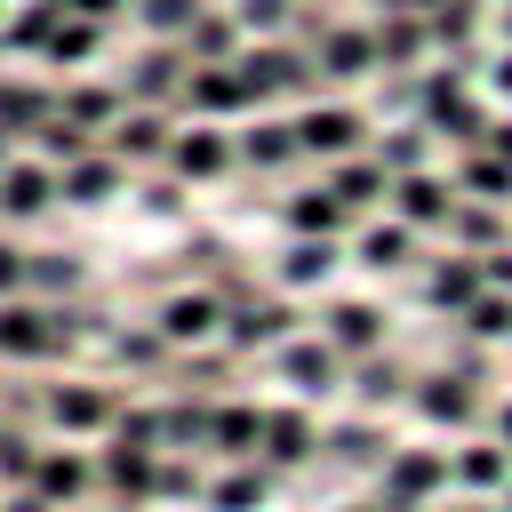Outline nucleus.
<instances>
[{
	"label": "nucleus",
	"mask_w": 512,
	"mask_h": 512,
	"mask_svg": "<svg viewBox=\"0 0 512 512\" xmlns=\"http://www.w3.org/2000/svg\"><path fill=\"white\" fill-rule=\"evenodd\" d=\"M232 160H240V144H232V128H216V120H192V128L168 136V168H176L184 184H216Z\"/></svg>",
	"instance_id": "4"
},
{
	"label": "nucleus",
	"mask_w": 512,
	"mask_h": 512,
	"mask_svg": "<svg viewBox=\"0 0 512 512\" xmlns=\"http://www.w3.org/2000/svg\"><path fill=\"white\" fill-rule=\"evenodd\" d=\"M184 72H192V56H184V40H144V48L128 56V72H120V88H128V104H176V88H184Z\"/></svg>",
	"instance_id": "2"
},
{
	"label": "nucleus",
	"mask_w": 512,
	"mask_h": 512,
	"mask_svg": "<svg viewBox=\"0 0 512 512\" xmlns=\"http://www.w3.org/2000/svg\"><path fill=\"white\" fill-rule=\"evenodd\" d=\"M456 480H464V488H496V480H512V456L488 448V440H472V448L456 456Z\"/></svg>",
	"instance_id": "30"
},
{
	"label": "nucleus",
	"mask_w": 512,
	"mask_h": 512,
	"mask_svg": "<svg viewBox=\"0 0 512 512\" xmlns=\"http://www.w3.org/2000/svg\"><path fill=\"white\" fill-rule=\"evenodd\" d=\"M408 232H416V224H368V232H360V264H368V272L408 264Z\"/></svg>",
	"instance_id": "29"
},
{
	"label": "nucleus",
	"mask_w": 512,
	"mask_h": 512,
	"mask_svg": "<svg viewBox=\"0 0 512 512\" xmlns=\"http://www.w3.org/2000/svg\"><path fill=\"white\" fill-rule=\"evenodd\" d=\"M280 376H288L296 392H328V384H336V344H304V336H288V344H280Z\"/></svg>",
	"instance_id": "21"
},
{
	"label": "nucleus",
	"mask_w": 512,
	"mask_h": 512,
	"mask_svg": "<svg viewBox=\"0 0 512 512\" xmlns=\"http://www.w3.org/2000/svg\"><path fill=\"white\" fill-rule=\"evenodd\" d=\"M264 448H272L280 464H296V456L312 448V424H304V416H264Z\"/></svg>",
	"instance_id": "33"
},
{
	"label": "nucleus",
	"mask_w": 512,
	"mask_h": 512,
	"mask_svg": "<svg viewBox=\"0 0 512 512\" xmlns=\"http://www.w3.org/2000/svg\"><path fill=\"white\" fill-rule=\"evenodd\" d=\"M24 280H32V256H24V248H8V240H0V296H16V288H24Z\"/></svg>",
	"instance_id": "41"
},
{
	"label": "nucleus",
	"mask_w": 512,
	"mask_h": 512,
	"mask_svg": "<svg viewBox=\"0 0 512 512\" xmlns=\"http://www.w3.org/2000/svg\"><path fill=\"white\" fill-rule=\"evenodd\" d=\"M120 176H128V160H112V152L96 144V152H80V160L56 168V200H72V208H104V200L120 192Z\"/></svg>",
	"instance_id": "8"
},
{
	"label": "nucleus",
	"mask_w": 512,
	"mask_h": 512,
	"mask_svg": "<svg viewBox=\"0 0 512 512\" xmlns=\"http://www.w3.org/2000/svg\"><path fill=\"white\" fill-rule=\"evenodd\" d=\"M232 144H240L248 168H288V160H304V152H296V120H248Z\"/></svg>",
	"instance_id": "18"
},
{
	"label": "nucleus",
	"mask_w": 512,
	"mask_h": 512,
	"mask_svg": "<svg viewBox=\"0 0 512 512\" xmlns=\"http://www.w3.org/2000/svg\"><path fill=\"white\" fill-rule=\"evenodd\" d=\"M24 144H32V152H40L48 168H64V160H80V152H96L104 136H96V128H80V120H64V112H48V120H40V128H32Z\"/></svg>",
	"instance_id": "20"
},
{
	"label": "nucleus",
	"mask_w": 512,
	"mask_h": 512,
	"mask_svg": "<svg viewBox=\"0 0 512 512\" xmlns=\"http://www.w3.org/2000/svg\"><path fill=\"white\" fill-rule=\"evenodd\" d=\"M216 328H224V296H208V288H184V296L160 304V336H168V344H200V336H216Z\"/></svg>",
	"instance_id": "13"
},
{
	"label": "nucleus",
	"mask_w": 512,
	"mask_h": 512,
	"mask_svg": "<svg viewBox=\"0 0 512 512\" xmlns=\"http://www.w3.org/2000/svg\"><path fill=\"white\" fill-rule=\"evenodd\" d=\"M232 16H240V32H248V40H296L304 0H232Z\"/></svg>",
	"instance_id": "23"
},
{
	"label": "nucleus",
	"mask_w": 512,
	"mask_h": 512,
	"mask_svg": "<svg viewBox=\"0 0 512 512\" xmlns=\"http://www.w3.org/2000/svg\"><path fill=\"white\" fill-rule=\"evenodd\" d=\"M344 224H352V208H344V200H336L328 184H320V192H296V200H288V232H312V240H336Z\"/></svg>",
	"instance_id": "22"
},
{
	"label": "nucleus",
	"mask_w": 512,
	"mask_h": 512,
	"mask_svg": "<svg viewBox=\"0 0 512 512\" xmlns=\"http://www.w3.org/2000/svg\"><path fill=\"white\" fill-rule=\"evenodd\" d=\"M464 328H472V336H512V304H504V296H472V304H464Z\"/></svg>",
	"instance_id": "35"
},
{
	"label": "nucleus",
	"mask_w": 512,
	"mask_h": 512,
	"mask_svg": "<svg viewBox=\"0 0 512 512\" xmlns=\"http://www.w3.org/2000/svg\"><path fill=\"white\" fill-rule=\"evenodd\" d=\"M104 48H112V24H88V16H64V24H56V40L40 48V64H48V72H80V64H96Z\"/></svg>",
	"instance_id": "15"
},
{
	"label": "nucleus",
	"mask_w": 512,
	"mask_h": 512,
	"mask_svg": "<svg viewBox=\"0 0 512 512\" xmlns=\"http://www.w3.org/2000/svg\"><path fill=\"white\" fill-rule=\"evenodd\" d=\"M480 72H488V88H496V96H504V104H512V48H504V56H496V64H480Z\"/></svg>",
	"instance_id": "42"
},
{
	"label": "nucleus",
	"mask_w": 512,
	"mask_h": 512,
	"mask_svg": "<svg viewBox=\"0 0 512 512\" xmlns=\"http://www.w3.org/2000/svg\"><path fill=\"white\" fill-rule=\"evenodd\" d=\"M128 8H136V0H64V16H88V24H112V32H120Z\"/></svg>",
	"instance_id": "39"
},
{
	"label": "nucleus",
	"mask_w": 512,
	"mask_h": 512,
	"mask_svg": "<svg viewBox=\"0 0 512 512\" xmlns=\"http://www.w3.org/2000/svg\"><path fill=\"white\" fill-rule=\"evenodd\" d=\"M288 328H296L288 304H256V296H248V304H224V336H232L240 352H248V344H288Z\"/></svg>",
	"instance_id": "17"
},
{
	"label": "nucleus",
	"mask_w": 512,
	"mask_h": 512,
	"mask_svg": "<svg viewBox=\"0 0 512 512\" xmlns=\"http://www.w3.org/2000/svg\"><path fill=\"white\" fill-rule=\"evenodd\" d=\"M240 48H248V32H240L232 8H200L192 32H184V56H192V64H232Z\"/></svg>",
	"instance_id": "14"
},
{
	"label": "nucleus",
	"mask_w": 512,
	"mask_h": 512,
	"mask_svg": "<svg viewBox=\"0 0 512 512\" xmlns=\"http://www.w3.org/2000/svg\"><path fill=\"white\" fill-rule=\"evenodd\" d=\"M504 440H512V408H504Z\"/></svg>",
	"instance_id": "47"
},
{
	"label": "nucleus",
	"mask_w": 512,
	"mask_h": 512,
	"mask_svg": "<svg viewBox=\"0 0 512 512\" xmlns=\"http://www.w3.org/2000/svg\"><path fill=\"white\" fill-rule=\"evenodd\" d=\"M424 152H432V128H424V120H416V128H392V136L376 144V160H384L392 176H416V168H424Z\"/></svg>",
	"instance_id": "28"
},
{
	"label": "nucleus",
	"mask_w": 512,
	"mask_h": 512,
	"mask_svg": "<svg viewBox=\"0 0 512 512\" xmlns=\"http://www.w3.org/2000/svg\"><path fill=\"white\" fill-rule=\"evenodd\" d=\"M72 280H80V264H72V256H32V288H48V296H64Z\"/></svg>",
	"instance_id": "36"
},
{
	"label": "nucleus",
	"mask_w": 512,
	"mask_h": 512,
	"mask_svg": "<svg viewBox=\"0 0 512 512\" xmlns=\"http://www.w3.org/2000/svg\"><path fill=\"white\" fill-rule=\"evenodd\" d=\"M360 144H368V120H360L352 104L320 96V104L296 112V152H304V160H344V152H360Z\"/></svg>",
	"instance_id": "1"
},
{
	"label": "nucleus",
	"mask_w": 512,
	"mask_h": 512,
	"mask_svg": "<svg viewBox=\"0 0 512 512\" xmlns=\"http://www.w3.org/2000/svg\"><path fill=\"white\" fill-rule=\"evenodd\" d=\"M312 64H320V80H368V72H384L376 64V24H320Z\"/></svg>",
	"instance_id": "5"
},
{
	"label": "nucleus",
	"mask_w": 512,
	"mask_h": 512,
	"mask_svg": "<svg viewBox=\"0 0 512 512\" xmlns=\"http://www.w3.org/2000/svg\"><path fill=\"white\" fill-rule=\"evenodd\" d=\"M48 416H56L64 432H96V424H112L120 408H112L104 384H64V392H48Z\"/></svg>",
	"instance_id": "19"
},
{
	"label": "nucleus",
	"mask_w": 512,
	"mask_h": 512,
	"mask_svg": "<svg viewBox=\"0 0 512 512\" xmlns=\"http://www.w3.org/2000/svg\"><path fill=\"white\" fill-rule=\"evenodd\" d=\"M200 8H208V0H136L128 16H136V32H144V40H184Z\"/></svg>",
	"instance_id": "25"
},
{
	"label": "nucleus",
	"mask_w": 512,
	"mask_h": 512,
	"mask_svg": "<svg viewBox=\"0 0 512 512\" xmlns=\"http://www.w3.org/2000/svg\"><path fill=\"white\" fill-rule=\"evenodd\" d=\"M48 112H56V80L48 72H0V128L32 136Z\"/></svg>",
	"instance_id": "11"
},
{
	"label": "nucleus",
	"mask_w": 512,
	"mask_h": 512,
	"mask_svg": "<svg viewBox=\"0 0 512 512\" xmlns=\"http://www.w3.org/2000/svg\"><path fill=\"white\" fill-rule=\"evenodd\" d=\"M48 208H56V168H48L40 152H32V160L16 152V160L0 168V216H8V224H32V216H48Z\"/></svg>",
	"instance_id": "7"
},
{
	"label": "nucleus",
	"mask_w": 512,
	"mask_h": 512,
	"mask_svg": "<svg viewBox=\"0 0 512 512\" xmlns=\"http://www.w3.org/2000/svg\"><path fill=\"white\" fill-rule=\"evenodd\" d=\"M448 232H456V240H480V248H496V216H480V208H448Z\"/></svg>",
	"instance_id": "37"
},
{
	"label": "nucleus",
	"mask_w": 512,
	"mask_h": 512,
	"mask_svg": "<svg viewBox=\"0 0 512 512\" xmlns=\"http://www.w3.org/2000/svg\"><path fill=\"white\" fill-rule=\"evenodd\" d=\"M376 8H408V16H432L440 0H376Z\"/></svg>",
	"instance_id": "44"
},
{
	"label": "nucleus",
	"mask_w": 512,
	"mask_h": 512,
	"mask_svg": "<svg viewBox=\"0 0 512 512\" xmlns=\"http://www.w3.org/2000/svg\"><path fill=\"white\" fill-rule=\"evenodd\" d=\"M328 272H336V240L296 232V248L280 256V280H288V288H312V280H328Z\"/></svg>",
	"instance_id": "26"
},
{
	"label": "nucleus",
	"mask_w": 512,
	"mask_h": 512,
	"mask_svg": "<svg viewBox=\"0 0 512 512\" xmlns=\"http://www.w3.org/2000/svg\"><path fill=\"white\" fill-rule=\"evenodd\" d=\"M176 104H184L192 120H232V112H256V96H248L240 64H192V72H184V88H176Z\"/></svg>",
	"instance_id": "3"
},
{
	"label": "nucleus",
	"mask_w": 512,
	"mask_h": 512,
	"mask_svg": "<svg viewBox=\"0 0 512 512\" xmlns=\"http://www.w3.org/2000/svg\"><path fill=\"white\" fill-rule=\"evenodd\" d=\"M0 16H8V0H0Z\"/></svg>",
	"instance_id": "48"
},
{
	"label": "nucleus",
	"mask_w": 512,
	"mask_h": 512,
	"mask_svg": "<svg viewBox=\"0 0 512 512\" xmlns=\"http://www.w3.org/2000/svg\"><path fill=\"white\" fill-rule=\"evenodd\" d=\"M416 408H424V416H440V424H448V416L464 424V416H472V392H464V384H448V376H424Z\"/></svg>",
	"instance_id": "32"
},
{
	"label": "nucleus",
	"mask_w": 512,
	"mask_h": 512,
	"mask_svg": "<svg viewBox=\"0 0 512 512\" xmlns=\"http://www.w3.org/2000/svg\"><path fill=\"white\" fill-rule=\"evenodd\" d=\"M488 152H496V160H512V120H488Z\"/></svg>",
	"instance_id": "43"
},
{
	"label": "nucleus",
	"mask_w": 512,
	"mask_h": 512,
	"mask_svg": "<svg viewBox=\"0 0 512 512\" xmlns=\"http://www.w3.org/2000/svg\"><path fill=\"white\" fill-rule=\"evenodd\" d=\"M440 472H448V464H440V456H400V464H392V480H384V488H392V496H400V504H408V496H424V488H432V480H440Z\"/></svg>",
	"instance_id": "34"
},
{
	"label": "nucleus",
	"mask_w": 512,
	"mask_h": 512,
	"mask_svg": "<svg viewBox=\"0 0 512 512\" xmlns=\"http://www.w3.org/2000/svg\"><path fill=\"white\" fill-rule=\"evenodd\" d=\"M504 40H512V0H504Z\"/></svg>",
	"instance_id": "46"
},
{
	"label": "nucleus",
	"mask_w": 512,
	"mask_h": 512,
	"mask_svg": "<svg viewBox=\"0 0 512 512\" xmlns=\"http://www.w3.org/2000/svg\"><path fill=\"white\" fill-rule=\"evenodd\" d=\"M16 144H24V136H16V128H0V168L16 160Z\"/></svg>",
	"instance_id": "45"
},
{
	"label": "nucleus",
	"mask_w": 512,
	"mask_h": 512,
	"mask_svg": "<svg viewBox=\"0 0 512 512\" xmlns=\"http://www.w3.org/2000/svg\"><path fill=\"white\" fill-rule=\"evenodd\" d=\"M56 24H64V0H8V16H0V56H32V64H40V48L56 40Z\"/></svg>",
	"instance_id": "9"
},
{
	"label": "nucleus",
	"mask_w": 512,
	"mask_h": 512,
	"mask_svg": "<svg viewBox=\"0 0 512 512\" xmlns=\"http://www.w3.org/2000/svg\"><path fill=\"white\" fill-rule=\"evenodd\" d=\"M480 288H488V280H480V264H464V256H456V264H432V272H424V296H432V304H448V312H464V304H472Z\"/></svg>",
	"instance_id": "27"
},
{
	"label": "nucleus",
	"mask_w": 512,
	"mask_h": 512,
	"mask_svg": "<svg viewBox=\"0 0 512 512\" xmlns=\"http://www.w3.org/2000/svg\"><path fill=\"white\" fill-rule=\"evenodd\" d=\"M168 136H176L168 104H128V112L104 128V152H112V160H168Z\"/></svg>",
	"instance_id": "6"
},
{
	"label": "nucleus",
	"mask_w": 512,
	"mask_h": 512,
	"mask_svg": "<svg viewBox=\"0 0 512 512\" xmlns=\"http://www.w3.org/2000/svg\"><path fill=\"white\" fill-rule=\"evenodd\" d=\"M80 480H88L80 456H64V448H56V456H32V488H40V496H80Z\"/></svg>",
	"instance_id": "31"
},
{
	"label": "nucleus",
	"mask_w": 512,
	"mask_h": 512,
	"mask_svg": "<svg viewBox=\"0 0 512 512\" xmlns=\"http://www.w3.org/2000/svg\"><path fill=\"white\" fill-rule=\"evenodd\" d=\"M392 392H400V368L392 360H368L360 368V400H392Z\"/></svg>",
	"instance_id": "38"
},
{
	"label": "nucleus",
	"mask_w": 512,
	"mask_h": 512,
	"mask_svg": "<svg viewBox=\"0 0 512 512\" xmlns=\"http://www.w3.org/2000/svg\"><path fill=\"white\" fill-rule=\"evenodd\" d=\"M384 336V312L376 304H328V344L336 352H368Z\"/></svg>",
	"instance_id": "24"
},
{
	"label": "nucleus",
	"mask_w": 512,
	"mask_h": 512,
	"mask_svg": "<svg viewBox=\"0 0 512 512\" xmlns=\"http://www.w3.org/2000/svg\"><path fill=\"white\" fill-rule=\"evenodd\" d=\"M432 48V24L408 8H376V64L384 72H416V56Z\"/></svg>",
	"instance_id": "12"
},
{
	"label": "nucleus",
	"mask_w": 512,
	"mask_h": 512,
	"mask_svg": "<svg viewBox=\"0 0 512 512\" xmlns=\"http://www.w3.org/2000/svg\"><path fill=\"white\" fill-rule=\"evenodd\" d=\"M256 496H264V480H248V472H232V480L216 488V504H224V512H248Z\"/></svg>",
	"instance_id": "40"
},
{
	"label": "nucleus",
	"mask_w": 512,
	"mask_h": 512,
	"mask_svg": "<svg viewBox=\"0 0 512 512\" xmlns=\"http://www.w3.org/2000/svg\"><path fill=\"white\" fill-rule=\"evenodd\" d=\"M448 208H456V192L440 184V176H392V216L400 224H448Z\"/></svg>",
	"instance_id": "16"
},
{
	"label": "nucleus",
	"mask_w": 512,
	"mask_h": 512,
	"mask_svg": "<svg viewBox=\"0 0 512 512\" xmlns=\"http://www.w3.org/2000/svg\"><path fill=\"white\" fill-rule=\"evenodd\" d=\"M56 112L104 136V128H112V120L128 112V88H120V80H96V72H88V80H64V88H56Z\"/></svg>",
	"instance_id": "10"
}]
</instances>
